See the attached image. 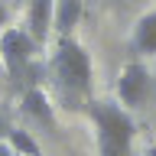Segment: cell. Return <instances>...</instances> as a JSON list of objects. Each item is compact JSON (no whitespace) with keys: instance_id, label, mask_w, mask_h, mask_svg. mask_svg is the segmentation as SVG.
<instances>
[{"instance_id":"12","label":"cell","mask_w":156,"mask_h":156,"mask_svg":"<svg viewBox=\"0 0 156 156\" xmlns=\"http://www.w3.org/2000/svg\"><path fill=\"white\" fill-rule=\"evenodd\" d=\"M146 156H156V146H150V150H146Z\"/></svg>"},{"instance_id":"9","label":"cell","mask_w":156,"mask_h":156,"mask_svg":"<svg viewBox=\"0 0 156 156\" xmlns=\"http://www.w3.org/2000/svg\"><path fill=\"white\" fill-rule=\"evenodd\" d=\"M7 143H10V150L16 156H42L39 140L33 133H26V130H20V127H10L7 130Z\"/></svg>"},{"instance_id":"7","label":"cell","mask_w":156,"mask_h":156,"mask_svg":"<svg viewBox=\"0 0 156 156\" xmlns=\"http://www.w3.org/2000/svg\"><path fill=\"white\" fill-rule=\"evenodd\" d=\"M81 13H85L81 0H55V7H52V20H55V29L62 33V36H72V29L78 26Z\"/></svg>"},{"instance_id":"4","label":"cell","mask_w":156,"mask_h":156,"mask_svg":"<svg viewBox=\"0 0 156 156\" xmlns=\"http://www.w3.org/2000/svg\"><path fill=\"white\" fill-rule=\"evenodd\" d=\"M153 94V78L140 62H130V65L120 68V78H117V101L120 107H143Z\"/></svg>"},{"instance_id":"1","label":"cell","mask_w":156,"mask_h":156,"mask_svg":"<svg viewBox=\"0 0 156 156\" xmlns=\"http://www.w3.org/2000/svg\"><path fill=\"white\" fill-rule=\"evenodd\" d=\"M52 75H55L58 94L68 101V107H78L81 101H91V78H94V65L91 55L81 42L72 36L58 39L55 52H52Z\"/></svg>"},{"instance_id":"10","label":"cell","mask_w":156,"mask_h":156,"mask_svg":"<svg viewBox=\"0 0 156 156\" xmlns=\"http://www.w3.org/2000/svg\"><path fill=\"white\" fill-rule=\"evenodd\" d=\"M7 20H10V10H7V3H3V0H0V29L7 26Z\"/></svg>"},{"instance_id":"8","label":"cell","mask_w":156,"mask_h":156,"mask_svg":"<svg viewBox=\"0 0 156 156\" xmlns=\"http://www.w3.org/2000/svg\"><path fill=\"white\" fill-rule=\"evenodd\" d=\"M133 49L143 55H156V10L140 16V23L133 29Z\"/></svg>"},{"instance_id":"6","label":"cell","mask_w":156,"mask_h":156,"mask_svg":"<svg viewBox=\"0 0 156 156\" xmlns=\"http://www.w3.org/2000/svg\"><path fill=\"white\" fill-rule=\"evenodd\" d=\"M20 107H23V114H26L29 120H36V124H42V127L55 124V111L49 104V94L39 85H29L26 91H23V104Z\"/></svg>"},{"instance_id":"2","label":"cell","mask_w":156,"mask_h":156,"mask_svg":"<svg viewBox=\"0 0 156 156\" xmlns=\"http://www.w3.org/2000/svg\"><path fill=\"white\" fill-rule=\"evenodd\" d=\"M88 117L98 130V156H130V143L136 136V124L130 111L117 101H88Z\"/></svg>"},{"instance_id":"11","label":"cell","mask_w":156,"mask_h":156,"mask_svg":"<svg viewBox=\"0 0 156 156\" xmlns=\"http://www.w3.org/2000/svg\"><path fill=\"white\" fill-rule=\"evenodd\" d=\"M0 156H16V153L10 150V143H0Z\"/></svg>"},{"instance_id":"5","label":"cell","mask_w":156,"mask_h":156,"mask_svg":"<svg viewBox=\"0 0 156 156\" xmlns=\"http://www.w3.org/2000/svg\"><path fill=\"white\" fill-rule=\"evenodd\" d=\"M52 7L55 0H29L26 3V36L42 46L49 36V26H52Z\"/></svg>"},{"instance_id":"3","label":"cell","mask_w":156,"mask_h":156,"mask_svg":"<svg viewBox=\"0 0 156 156\" xmlns=\"http://www.w3.org/2000/svg\"><path fill=\"white\" fill-rule=\"evenodd\" d=\"M0 55H3L10 75L16 81H26L29 75H36V68H33L36 42L26 36V29H3V36H0Z\"/></svg>"}]
</instances>
